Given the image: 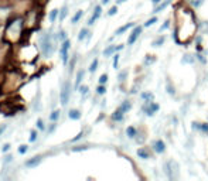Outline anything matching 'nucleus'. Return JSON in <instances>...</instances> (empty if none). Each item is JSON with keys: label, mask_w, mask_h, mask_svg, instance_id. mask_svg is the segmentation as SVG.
I'll return each mask as SVG.
<instances>
[{"label": "nucleus", "mask_w": 208, "mask_h": 181, "mask_svg": "<svg viewBox=\"0 0 208 181\" xmlns=\"http://www.w3.org/2000/svg\"><path fill=\"white\" fill-rule=\"evenodd\" d=\"M40 44H41V51L44 57H50L54 51V45L51 41V35L50 34H43L40 38Z\"/></svg>", "instance_id": "1"}, {"label": "nucleus", "mask_w": 208, "mask_h": 181, "mask_svg": "<svg viewBox=\"0 0 208 181\" xmlns=\"http://www.w3.org/2000/svg\"><path fill=\"white\" fill-rule=\"evenodd\" d=\"M70 95H71V84L70 82H65V85L62 86V90H61V95H59V101H61V105H67L68 101H70Z\"/></svg>", "instance_id": "2"}, {"label": "nucleus", "mask_w": 208, "mask_h": 181, "mask_svg": "<svg viewBox=\"0 0 208 181\" xmlns=\"http://www.w3.org/2000/svg\"><path fill=\"white\" fill-rule=\"evenodd\" d=\"M140 33H142V27L139 26V27H135V30H133V33L130 34V37H129V40H128V44L129 45H132L135 41L137 40V37L140 35Z\"/></svg>", "instance_id": "3"}, {"label": "nucleus", "mask_w": 208, "mask_h": 181, "mask_svg": "<svg viewBox=\"0 0 208 181\" xmlns=\"http://www.w3.org/2000/svg\"><path fill=\"white\" fill-rule=\"evenodd\" d=\"M122 48H123V45H117V47H115V45H109V47L104 51V55L105 57H109V55H112L115 51H119V50H122Z\"/></svg>", "instance_id": "4"}, {"label": "nucleus", "mask_w": 208, "mask_h": 181, "mask_svg": "<svg viewBox=\"0 0 208 181\" xmlns=\"http://www.w3.org/2000/svg\"><path fill=\"white\" fill-rule=\"evenodd\" d=\"M101 13H102V7H101V6H96V7H95V13H93V16H92L91 19H89L88 24H89V26H91V24H93V23H95V20L101 17Z\"/></svg>", "instance_id": "5"}, {"label": "nucleus", "mask_w": 208, "mask_h": 181, "mask_svg": "<svg viewBox=\"0 0 208 181\" xmlns=\"http://www.w3.org/2000/svg\"><path fill=\"white\" fill-rule=\"evenodd\" d=\"M143 109L147 112V115L149 116H151L156 110H159V105H156V104H153V102H150V106L149 108H146V106H143Z\"/></svg>", "instance_id": "6"}, {"label": "nucleus", "mask_w": 208, "mask_h": 181, "mask_svg": "<svg viewBox=\"0 0 208 181\" xmlns=\"http://www.w3.org/2000/svg\"><path fill=\"white\" fill-rule=\"evenodd\" d=\"M40 163H41V157H34L33 160H28L26 163V166L27 167H37Z\"/></svg>", "instance_id": "7"}, {"label": "nucleus", "mask_w": 208, "mask_h": 181, "mask_svg": "<svg viewBox=\"0 0 208 181\" xmlns=\"http://www.w3.org/2000/svg\"><path fill=\"white\" fill-rule=\"evenodd\" d=\"M68 116H70V119H72V120H78L79 117H81V112L77 109H71L70 113H68Z\"/></svg>", "instance_id": "8"}, {"label": "nucleus", "mask_w": 208, "mask_h": 181, "mask_svg": "<svg viewBox=\"0 0 208 181\" xmlns=\"http://www.w3.org/2000/svg\"><path fill=\"white\" fill-rule=\"evenodd\" d=\"M130 27H133V23H128V24H125V26L119 27V28H117V30H116V33H115V34H116V35H120L122 33L128 31V30H129Z\"/></svg>", "instance_id": "9"}, {"label": "nucleus", "mask_w": 208, "mask_h": 181, "mask_svg": "<svg viewBox=\"0 0 208 181\" xmlns=\"http://www.w3.org/2000/svg\"><path fill=\"white\" fill-rule=\"evenodd\" d=\"M164 149H166V147H164V143H163L162 140H157V142L154 143V150H156L157 153H163Z\"/></svg>", "instance_id": "10"}, {"label": "nucleus", "mask_w": 208, "mask_h": 181, "mask_svg": "<svg viewBox=\"0 0 208 181\" xmlns=\"http://www.w3.org/2000/svg\"><path fill=\"white\" fill-rule=\"evenodd\" d=\"M84 75H85V71H82V70L78 71V74H77V79H75V88H79V84H81Z\"/></svg>", "instance_id": "11"}, {"label": "nucleus", "mask_w": 208, "mask_h": 181, "mask_svg": "<svg viewBox=\"0 0 208 181\" xmlns=\"http://www.w3.org/2000/svg\"><path fill=\"white\" fill-rule=\"evenodd\" d=\"M137 156L142 159H150V153L146 149H139L137 150Z\"/></svg>", "instance_id": "12"}, {"label": "nucleus", "mask_w": 208, "mask_h": 181, "mask_svg": "<svg viewBox=\"0 0 208 181\" xmlns=\"http://www.w3.org/2000/svg\"><path fill=\"white\" fill-rule=\"evenodd\" d=\"M169 4H170V0H166L164 3H162V4H159V6H157L156 9H154V12H153V13H159V12H162V10H164V9H166V7L169 6Z\"/></svg>", "instance_id": "13"}, {"label": "nucleus", "mask_w": 208, "mask_h": 181, "mask_svg": "<svg viewBox=\"0 0 208 181\" xmlns=\"http://www.w3.org/2000/svg\"><path fill=\"white\" fill-rule=\"evenodd\" d=\"M112 119H113V120H122V119H123V112L120 109H117L116 112L112 115Z\"/></svg>", "instance_id": "14"}, {"label": "nucleus", "mask_w": 208, "mask_h": 181, "mask_svg": "<svg viewBox=\"0 0 208 181\" xmlns=\"http://www.w3.org/2000/svg\"><path fill=\"white\" fill-rule=\"evenodd\" d=\"M61 59H62L64 65L68 62V50H65V48H61Z\"/></svg>", "instance_id": "15"}, {"label": "nucleus", "mask_w": 208, "mask_h": 181, "mask_svg": "<svg viewBox=\"0 0 208 181\" xmlns=\"http://www.w3.org/2000/svg\"><path fill=\"white\" fill-rule=\"evenodd\" d=\"M82 14H84V12H82V10H79L78 13H75V16H74V17L71 19V23H72V24H75V23H77V21H78V20L82 17Z\"/></svg>", "instance_id": "16"}, {"label": "nucleus", "mask_w": 208, "mask_h": 181, "mask_svg": "<svg viewBox=\"0 0 208 181\" xmlns=\"http://www.w3.org/2000/svg\"><path fill=\"white\" fill-rule=\"evenodd\" d=\"M57 17H58V10H57V9H54L51 13H50V21L54 23V21L57 20Z\"/></svg>", "instance_id": "17"}, {"label": "nucleus", "mask_w": 208, "mask_h": 181, "mask_svg": "<svg viewBox=\"0 0 208 181\" xmlns=\"http://www.w3.org/2000/svg\"><path fill=\"white\" fill-rule=\"evenodd\" d=\"M130 108H132V105H130V102H123V104H122V106H120V108H119V109L122 110V112H128V110L130 109Z\"/></svg>", "instance_id": "18"}, {"label": "nucleus", "mask_w": 208, "mask_h": 181, "mask_svg": "<svg viewBox=\"0 0 208 181\" xmlns=\"http://www.w3.org/2000/svg\"><path fill=\"white\" fill-rule=\"evenodd\" d=\"M88 34H89V33H88V30H86V28H82V30H81V31H79L78 40H79V41H82V40H84L85 37H86V35H88Z\"/></svg>", "instance_id": "19"}, {"label": "nucleus", "mask_w": 208, "mask_h": 181, "mask_svg": "<svg viewBox=\"0 0 208 181\" xmlns=\"http://www.w3.org/2000/svg\"><path fill=\"white\" fill-rule=\"evenodd\" d=\"M126 135L129 136V137H135V136H136V129L132 127V126L128 127V129H126Z\"/></svg>", "instance_id": "20"}, {"label": "nucleus", "mask_w": 208, "mask_h": 181, "mask_svg": "<svg viewBox=\"0 0 208 181\" xmlns=\"http://www.w3.org/2000/svg\"><path fill=\"white\" fill-rule=\"evenodd\" d=\"M58 117H59V110H54L51 115H50V119H51L52 122H57Z\"/></svg>", "instance_id": "21"}, {"label": "nucleus", "mask_w": 208, "mask_h": 181, "mask_svg": "<svg viewBox=\"0 0 208 181\" xmlns=\"http://www.w3.org/2000/svg\"><path fill=\"white\" fill-rule=\"evenodd\" d=\"M98 68V59H93L92 61V64L89 65V72H95Z\"/></svg>", "instance_id": "22"}, {"label": "nucleus", "mask_w": 208, "mask_h": 181, "mask_svg": "<svg viewBox=\"0 0 208 181\" xmlns=\"http://www.w3.org/2000/svg\"><path fill=\"white\" fill-rule=\"evenodd\" d=\"M163 43H164V37H159L157 40L153 41V45H154V47H159V45H162Z\"/></svg>", "instance_id": "23"}, {"label": "nucleus", "mask_w": 208, "mask_h": 181, "mask_svg": "<svg viewBox=\"0 0 208 181\" xmlns=\"http://www.w3.org/2000/svg\"><path fill=\"white\" fill-rule=\"evenodd\" d=\"M156 21H157V19H156V17H151V19H149V20H147V21H146V23H144V27H149V26H151V24H154Z\"/></svg>", "instance_id": "24"}, {"label": "nucleus", "mask_w": 208, "mask_h": 181, "mask_svg": "<svg viewBox=\"0 0 208 181\" xmlns=\"http://www.w3.org/2000/svg\"><path fill=\"white\" fill-rule=\"evenodd\" d=\"M28 140H30L31 143L37 140V132H36V130H33L31 133H30V139H28Z\"/></svg>", "instance_id": "25"}, {"label": "nucleus", "mask_w": 208, "mask_h": 181, "mask_svg": "<svg viewBox=\"0 0 208 181\" xmlns=\"http://www.w3.org/2000/svg\"><path fill=\"white\" fill-rule=\"evenodd\" d=\"M67 10H68V7H67V6L62 7V10H61V13H59V19H61V20H64V17L67 16Z\"/></svg>", "instance_id": "26"}, {"label": "nucleus", "mask_w": 208, "mask_h": 181, "mask_svg": "<svg viewBox=\"0 0 208 181\" xmlns=\"http://www.w3.org/2000/svg\"><path fill=\"white\" fill-rule=\"evenodd\" d=\"M106 81H108V75H106V74L101 75V78H99V84L104 85V84H106Z\"/></svg>", "instance_id": "27"}, {"label": "nucleus", "mask_w": 208, "mask_h": 181, "mask_svg": "<svg viewBox=\"0 0 208 181\" xmlns=\"http://www.w3.org/2000/svg\"><path fill=\"white\" fill-rule=\"evenodd\" d=\"M96 92H98V95H104L105 92H106V89H105V86H104V85H101V86H98Z\"/></svg>", "instance_id": "28"}, {"label": "nucleus", "mask_w": 208, "mask_h": 181, "mask_svg": "<svg viewBox=\"0 0 208 181\" xmlns=\"http://www.w3.org/2000/svg\"><path fill=\"white\" fill-rule=\"evenodd\" d=\"M142 98L143 99H153V93H149V92H144V93H142Z\"/></svg>", "instance_id": "29"}, {"label": "nucleus", "mask_w": 208, "mask_h": 181, "mask_svg": "<svg viewBox=\"0 0 208 181\" xmlns=\"http://www.w3.org/2000/svg\"><path fill=\"white\" fill-rule=\"evenodd\" d=\"M37 127H38L40 130H44V129H46V126H44V123H43V120H41V119H38V120H37Z\"/></svg>", "instance_id": "30"}, {"label": "nucleus", "mask_w": 208, "mask_h": 181, "mask_svg": "<svg viewBox=\"0 0 208 181\" xmlns=\"http://www.w3.org/2000/svg\"><path fill=\"white\" fill-rule=\"evenodd\" d=\"M116 13H117V7H116V6H113L111 10L108 12V14H109V16H115Z\"/></svg>", "instance_id": "31"}, {"label": "nucleus", "mask_w": 208, "mask_h": 181, "mask_svg": "<svg viewBox=\"0 0 208 181\" xmlns=\"http://www.w3.org/2000/svg\"><path fill=\"white\" fill-rule=\"evenodd\" d=\"M79 92H81L82 95H86V92H88V86H85V85L79 86Z\"/></svg>", "instance_id": "32"}, {"label": "nucleus", "mask_w": 208, "mask_h": 181, "mask_svg": "<svg viewBox=\"0 0 208 181\" xmlns=\"http://www.w3.org/2000/svg\"><path fill=\"white\" fill-rule=\"evenodd\" d=\"M117 64H119V55H115L113 57V68H117Z\"/></svg>", "instance_id": "33"}, {"label": "nucleus", "mask_w": 208, "mask_h": 181, "mask_svg": "<svg viewBox=\"0 0 208 181\" xmlns=\"http://www.w3.org/2000/svg\"><path fill=\"white\" fill-rule=\"evenodd\" d=\"M169 26H170V21H166V23H164V24H163V26L160 27V30H159V31H160V33L164 31L166 28H169Z\"/></svg>", "instance_id": "34"}, {"label": "nucleus", "mask_w": 208, "mask_h": 181, "mask_svg": "<svg viewBox=\"0 0 208 181\" xmlns=\"http://www.w3.org/2000/svg\"><path fill=\"white\" fill-rule=\"evenodd\" d=\"M126 75H128V71H123L119 74V81H125V78H126Z\"/></svg>", "instance_id": "35"}, {"label": "nucleus", "mask_w": 208, "mask_h": 181, "mask_svg": "<svg viewBox=\"0 0 208 181\" xmlns=\"http://www.w3.org/2000/svg\"><path fill=\"white\" fill-rule=\"evenodd\" d=\"M26 151H27V146H20V147H19V153H20V154H24Z\"/></svg>", "instance_id": "36"}, {"label": "nucleus", "mask_w": 208, "mask_h": 181, "mask_svg": "<svg viewBox=\"0 0 208 181\" xmlns=\"http://www.w3.org/2000/svg\"><path fill=\"white\" fill-rule=\"evenodd\" d=\"M59 40H62V41L67 40V33H65V31H59Z\"/></svg>", "instance_id": "37"}, {"label": "nucleus", "mask_w": 208, "mask_h": 181, "mask_svg": "<svg viewBox=\"0 0 208 181\" xmlns=\"http://www.w3.org/2000/svg\"><path fill=\"white\" fill-rule=\"evenodd\" d=\"M167 92H169L170 95H173L174 93V88H171V85H170V82L167 84Z\"/></svg>", "instance_id": "38"}, {"label": "nucleus", "mask_w": 208, "mask_h": 181, "mask_svg": "<svg viewBox=\"0 0 208 181\" xmlns=\"http://www.w3.org/2000/svg\"><path fill=\"white\" fill-rule=\"evenodd\" d=\"M9 150H10V144H9V143H6V144L1 147V151H4V153H6V151H9Z\"/></svg>", "instance_id": "39"}, {"label": "nucleus", "mask_w": 208, "mask_h": 181, "mask_svg": "<svg viewBox=\"0 0 208 181\" xmlns=\"http://www.w3.org/2000/svg\"><path fill=\"white\" fill-rule=\"evenodd\" d=\"M86 149H88L86 146H79V147H75V149H74V151H81V150H86Z\"/></svg>", "instance_id": "40"}, {"label": "nucleus", "mask_w": 208, "mask_h": 181, "mask_svg": "<svg viewBox=\"0 0 208 181\" xmlns=\"http://www.w3.org/2000/svg\"><path fill=\"white\" fill-rule=\"evenodd\" d=\"M201 130H204V132H208V123L202 125V126H201Z\"/></svg>", "instance_id": "41"}, {"label": "nucleus", "mask_w": 208, "mask_h": 181, "mask_svg": "<svg viewBox=\"0 0 208 181\" xmlns=\"http://www.w3.org/2000/svg\"><path fill=\"white\" fill-rule=\"evenodd\" d=\"M55 127H57V125L54 123V125H52L51 127H50V130H48V133H51V132H54V130H55Z\"/></svg>", "instance_id": "42"}, {"label": "nucleus", "mask_w": 208, "mask_h": 181, "mask_svg": "<svg viewBox=\"0 0 208 181\" xmlns=\"http://www.w3.org/2000/svg\"><path fill=\"white\" fill-rule=\"evenodd\" d=\"M12 159H13L12 156H9V157H6V159H4V163H7V161L10 163V161H12Z\"/></svg>", "instance_id": "43"}, {"label": "nucleus", "mask_w": 208, "mask_h": 181, "mask_svg": "<svg viewBox=\"0 0 208 181\" xmlns=\"http://www.w3.org/2000/svg\"><path fill=\"white\" fill-rule=\"evenodd\" d=\"M125 1H126V0H116V4H122Z\"/></svg>", "instance_id": "44"}, {"label": "nucleus", "mask_w": 208, "mask_h": 181, "mask_svg": "<svg viewBox=\"0 0 208 181\" xmlns=\"http://www.w3.org/2000/svg\"><path fill=\"white\" fill-rule=\"evenodd\" d=\"M109 3V0H102V4H108Z\"/></svg>", "instance_id": "45"}, {"label": "nucleus", "mask_w": 208, "mask_h": 181, "mask_svg": "<svg viewBox=\"0 0 208 181\" xmlns=\"http://www.w3.org/2000/svg\"><path fill=\"white\" fill-rule=\"evenodd\" d=\"M151 1H153V3H156V4H157V3H160V0H151Z\"/></svg>", "instance_id": "46"}]
</instances>
